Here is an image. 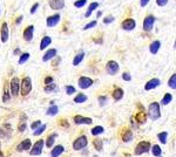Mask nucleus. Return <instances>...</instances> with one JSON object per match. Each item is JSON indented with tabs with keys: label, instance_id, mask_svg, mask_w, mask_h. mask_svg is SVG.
<instances>
[{
	"label": "nucleus",
	"instance_id": "nucleus-1",
	"mask_svg": "<svg viewBox=\"0 0 176 157\" xmlns=\"http://www.w3.org/2000/svg\"><path fill=\"white\" fill-rule=\"evenodd\" d=\"M148 116L150 120L156 121L161 117V107L159 102H153L148 107Z\"/></svg>",
	"mask_w": 176,
	"mask_h": 157
},
{
	"label": "nucleus",
	"instance_id": "nucleus-2",
	"mask_svg": "<svg viewBox=\"0 0 176 157\" xmlns=\"http://www.w3.org/2000/svg\"><path fill=\"white\" fill-rule=\"evenodd\" d=\"M20 90H21V95L22 96H26V95H28V94L31 93V90H32V80H31V77L26 76V77L22 79Z\"/></svg>",
	"mask_w": 176,
	"mask_h": 157
},
{
	"label": "nucleus",
	"instance_id": "nucleus-3",
	"mask_svg": "<svg viewBox=\"0 0 176 157\" xmlns=\"http://www.w3.org/2000/svg\"><path fill=\"white\" fill-rule=\"evenodd\" d=\"M150 150V143L149 142H147V141H142L140 142L136 148H135V155L140 156L142 154H146V152H148Z\"/></svg>",
	"mask_w": 176,
	"mask_h": 157
},
{
	"label": "nucleus",
	"instance_id": "nucleus-4",
	"mask_svg": "<svg viewBox=\"0 0 176 157\" xmlns=\"http://www.w3.org/2000/svg\"><path fill=\"white\" fill-rule=\"evenodd\" d=\"M120 71V67H119V64L116 61H108L107 62V66H106V72L109 74V75H116Z\"/></svg>",
	"mask_w": 176,
	"mask_h": 157
},
{
	"label": "nucleus",
	"instance_id": "nucleus-5",
	"mask_svg": "<svg viewBox=\"0 0 176 157\" xmlns=\"http://www.w3.org/2000/svg\"><path fill=\"white\" fill-rule=\"evenodd\" d=\"M87 144H88L87 137H86V136H80V137H78V138L74 141V143H73V149H74V150H82V149H85V148L87 147Z\"/></svg>",
	"mask_w": 176,
	"mask_h": 157
},
{
	"label": "nucleus",
	"instance_id": "nucleus-6",
	"mask_svg": "<svg viewBox=\"0 0 176 157\" xmlns=\"http://www.w3.org/2000/svg\"><path fill=\"white\" fill-rule=\"evenodd\" d=\"M45 145V141L44 140H39L35 142V144H33L31 151H29V155H32V156H38L42 152V148Z\"/></svg>",
	"mask_w": 176,
	"mask_h": 157
},
{
	"label": "nucleus",
	"instance_id": "nucleus-7",
	"mask_svg": "<svg viewBox=\"0 0 176 157\" xmlns=\"http://www.w3.org/2000/svg\"><path fill=\"white\" fill-rule=\"evenodd\" d=\"M10 89H11V94L13 96H18L19 91H20V81L18 77H13L10 82Z\"/></svg>",
	"mask_w": 176,
	"mask_h": 157
},
{
	"label": "nucleus",
	"instance_id": "nucleus-8",
	"mask_svg": "<svg viewBox=\"0 0 176 157\" xmlns=\"http://www.w3.org/2000/svg\"><path fill=\"white\" fill-rule=\"evenodd\" d=\"M155 24V18L153 15H147L143 20V29L146 32H150Z\"/></svg>",
	"mask_w": 176,
	"mask_h": 157
},
{
	"label": "nucleus",
	"instance_id": "nucleus-9",
	"mask_svg": "<svg viewBox=\"0 0 176 157\" xmlns=\"http://www.w3.org/2000/svg\"><path fill=\"white\" fill-rule=\"evenodd\" d=\"M33 34H34V26L33 25H29L24 30V39L27 42H31L33 40Z\"/></svg>",
	"mask_w": 176,
	"mask_h": 157
},
{
	"label": "nucleus",
	"instance_id": "nucleus-10",
	"mask_svg": "<svg viewBox=\"0 0 176 157\" xmlns=\"http://www.w3.org/2000/svg\"><path fill=\"white\" fill-rule=\"evenodd\" d=\"M49 7L54 11H60L65 7V0H49Z\"/></svg>",
	"mask_w": 176,
	"mask_h": 157
},
{
	"label": "nucleus",
	"instance_id": "nucleus-11",
	"mask_svg": "<svg viewBox=\"0 0 176 157\" xmlns=\"http://www.w3.org/2000/svg\"><path fill=\"white\" fill-rule=\"evenodd\" d=\"M121 27H122L125 30H127V32H130V30H133V29L136 27V21H135L134 19H126V20L122 21Z\"/></svg>",
	"mask_w": 176,
	"mask_h": 157
},
{
	"label": "nucleus",
	"instance_id": "nucleus-12",
	"mask_svg": "<svg viewBox=\"0 0 176 157\" xmlns=\"http://www.w3.org/2000/svg\"><path fill=\"white\" fill-rule=\"evenodd\" d=\"M93 84V80L91 77H87V76H81L79 79V87L81 89H87L89 88Z\"/></svg>",
	"mask_w": 176,
	"mask_h": 157
},
{
	"label": "nucleus",
	"instance_id": "nucleus-13",
	"mask_svg": "<svg viewBox=\"0 0 176 157\" xmlns=\"http://www.w3.org/2000/svg\"><path fill=\"white\" fill-rule=\"evenodd\" d=\"M47 27H55L58 24H59V21H60V14L59 13H56V14H54V15H51V17H48L47 18Z\"/></svg>",
	"mask_w": 176,
	"mask_h": 157
},
{
	"label": "nucleus",
	"instance_id": "nucleus-14",
	"mask_svg": "<svg viewBox=\"0 0 176 157\" xmlns=\"http://www.w3.org/2000/svg\"><path fill=\"white\" fill-rule=\"evenodd\" d=\"M0 35H1V41L3 42H7L8 37H10V29L6 22H4L1 25V32H0Z\"/></svg>",
	"mask_w": 176,
	"mask_h": 157
},
{
	"label": "nucleus",
	"instance_id": "nucleus-15",
	"mask_svg": "<svg viewBox=\"0 0 176 157\" xmlns=\"http://www.w3.org/2000/svg\"><path fill=\"white\" fill-rule=\"evenodd\" d=\"M74 122H75V124H78V125H81V124H92L93 120L89 118V117H83V116H81V115H76V116L74 117Z\"/></svg>",
	"mask_w": 176,
	"mask_h": 157
},
{
	"label": "nucleus",
	"instance_id": "nucleus-16",
	"mask_svg": "<svg viewBox=\"0 0 176 157\" xmlns=\"http://www.w3.org/2000/svg\"><path fill=\"white\" fill-rule=\"evenodd\" d=\"M161 84V81L159 80V79H152V80H149L148 82L146 83V86H144V90H152V89H155L156 87H159Z\"/></svg>",
	"mask_w": 176,
	"mask_h": 157
},
{
	"label": "nucleus",
	"instance_id": "nucleus-17",
	"mask_svg": "<svg viewBox=\"0 0 176 157\" xmlns=\"http://www.w3.org/2000/svg\"><path fill=\"white\" fill-rule=\"evenodd\" d=\"M31 145H32V142L29 138H26L24 141H21V143L17 147V150L18 151H25V150H29L31 149Z\"/></svg>",
	"mask_w": 176,
	"mask_h": 157
},
{
	"label": "nucleus",
	"instance_id": "nucleus-18",
	"mask_svg": "<svg viewBox=\"0 0 176 157\" xmlns=\"http://www.w3.org/2000/svg\"><path fill=\"white\" fill-rule=\"evenodd\" d=\"M64 150H65V148L62 145H55L51 151V157H59L64 152Z\"/></svg>",
	"mask_w": 176,
	"mask_h": 157
},
{
	"label": "nucleus",
	"instance_id": "nucleus-19",
	"mask_svg": "<svg viewBox=\"0 0 176 157\" xmlns=\"http://www.w3.org/2000/svg\"><path fill=\"white\" fill-rule=\"evenodd\" d=\"M55 55H56V49H55V48H52V49H49V50H47V52L45 53V55L42 56V61H44V62H47V61L52 60Z\"/></svg>",
	"mask_w": 176,
	"mask_h": 157
},
{
	"label": "nucleus",
	"instance_id": "nucleus-20",
	"mask_svg": "<svg viewBox=\"0 0 176 157\" xmlns=\"http://www.w3.org/2000/svg\"><path fill=\"white\" fill-rule=\"evenodd\" d=\"M123 89L122 88H115L114 89V91H113V98H114V100L115 101H120L122 98H123Z\"/></svg>",
	"mask_w": 176,
	"mask_h": 157
},
{
	"label": "nucleus",
	"instance_id": "nucleus-21",
	"mask_svg": "<svg viewBox=\"0 0 176 157\" xmlns=\"http://www.w3.org/2000/svg\"><path fill=\"white\" fill-rule=\"evenodd\" d=\"M160 47H161V41L155 40V41H153V42L150 44V46H149V50H150V53H152V54H156V53L159 52Z\"/></svg>",
	"mask_w": 176,
	"mask_h": 157
},
{
	"label": "nucleus",
	"instance_id": "nucleus-22",
	"mask_svg": "<svg viewBox=\"0 0 176 157\" xmlns=\"http://www.w3.org/2000/svg\"><path fill=\"white\" fill-rule=\"evenodd\" d=\"M51 44H52L51 37H44V38L41 39V41H40V49H41V50L46 49Z\"/></svg>",
	"mask_w": 176,
	"mask_h": 157
},
{
	"label": "nucleus",
	"instance_id": "nucleus-23",
	"mask_svg": "<svg viewBox=\"0 0 176 157\" xmlns=\"http://www.w3.org/2000/svg\"><path fill=\"white\" fill-rule=\"evenodd\" d=\"M87 95H85V94H82V93H79L78 95L74 98V102L75 103H83V102H86L87 101Z\"/></svg>",
	"mask_w": 176,
	"mask_h": 157
},
{
	"label": "nucleus",
	"instance_id": "nucleus-24",
	"mask_svg": "<svg viewBox=\"0 0 176 157\" xmlns=\"http://www.w3.org/2000/svg\"><path fill=\"white\" fill-rule=\"evenodd\" d=\"M171 101H173V95H171V94H169V93H167V94H164V96H163L162 100H161V104H162V106H167V104H169Z\"/></svg>",
	"mask_w": 176,
	"mask_h": 157
},
{
	"label": "nucleus",
	"instance_id": "nucleus-25",
	"mask_svg": "<svg viewBox=\"0 0 176 157\" xmlns=\"http://www.w3.org/2000/svg\"><path fill=\"white\" fill-rule=\"evenodd\" d=\"M98 7H99V4H98V3H92V4L89 5V7H88V11L85 13V17H86V18H89L91 14H92V12H93L94 10H96Z\"/></svg>",
	"mask_w": 176,
	"mask_h": 157
},
{
	"label": "nucleus",
	"instance_id": "nucleus-26",
	"mask_svg": "<svg viewBox=\"0 0 176 157\" xmlns=\"http://www.w3.org/2000/svg\"><path fill=\"white\" fill-rule=\"evenodd\" d=\"M56 134H52V135H49L48 136V138H47V141H46V147L47 148H52L53 145H54V141H55V138H56Z\"/></svg>",
	"mask_w": 176,
	"mask_h": 157
},
{
	"label": "nucleus",
	"instance_id": "nucleus-27",
	"mask_svg": "<svg viewBox=\"0 0 176 157\" xmlns=\"http://www.w3.org/2000/svg\"><path fill=\"white\" fill-rule=\"evenodd\" d=\"M83 57H85V53H83V52H80V53L74 57V60H73V65H74V66L80 65L81 61L83 60Z\"/></svg>",
	"mask_w": 176,
	"mask_h": 157
},
{
	"label": "nucleus",
	"instance_id": "nucleus-28",
	"mask_svg": "<svg viewBox=\"0 0 176 157\" xmlns=\"http://www.w3.org/2000/svg\"><path fill=\"white\" fill-rule=\"evenodd\" d=\"M58 113H59V107H58V106H52V107H49V108L47 109V111H46V114L49 115V116H55Z\"/></svg>",
	"mask_w": 176,
	"mask_h": 157
},
{
	"label": "nucleus",
	"instance_id": "nucleus-29",
	"mask_svg": "<svg viewBox=\"0 0 176 157\" xmlns=\"http://www.w3.org/2000/svg\"><path fill=\"white\" fill-rule=\"evenodd\" d=\"M132 140H133V134H132L130 130H127V131L123 134V136H122V141H123L125 143H129Z\"/></svg>",
	"mask_w": 176,
	"mask_h": 157
},
{
	"label": "nucleus",
	"instance_id": "nucleus-30",
	"mask_svg": "<svg viewBox=\"0 0 176 157\" xmlns=\"http://www.w3.org/2000/svg\"><path fill=\"white\" fill-rule=\"evenodd\" d=\"M152 154H153L154 156H156V157L161 156V154H162V150H161L160 145H157V144L153 145V148H152Z\"/></svg>",
	"mask_w": 176,
	"mask_h": 157
},
{
	"label": "nucleus",
	"instance_id": "nucleus-31",
	"mask_svg": "<svg viewBox=\"0 0 176 157\" xmlns=\"http://www.w3.org/2000/svg\"><path fill=\"white\" fill-rule=\"evenodd\" d=\"M105 131V129L102 128V127H100V125H96V127H94L93 129H92V135H94V136H98V135H100V134H102Z\"/></svg>",
	"mask_w": 176,
	"mask_h": 157
},
{
	"label": "nucleus",
	"instance_id": "nucleus-32",
	"mask_svg": "<svg viewBox=\"0 0 176 157\" xmlns=\"http://www.w3.org/2000/svg\"><path fill=\"white\" fill-rule=\"evenodd\" d=\"M168 86L173 89H176V74H173L168 81Z\"/></svg>",
	"mask_w": 176,
	"mask_h": 157
},
{
	"label": "nucleus",
	"instance_id": "nucleus-33",
	"mask_svg": "<svg viewBox=\"0 0 176 157\" xmlns=\"http://www.w3.org/2000/svg\"><path fill=\"white\" fill-rule=\"evenodd\" d=\"M136 120H137V122H139L140 124L146 123V121H147V115H146L144 113H139V114L136 115Z\"/></svg>",
	"mask_w": 176,
	"mask_h": 157
},
{
	"label": "nucleus",
	"instance_id": "nucleus-34",
	"mask_svg": "<svg viewBox=\"0 0 176 157\" xmlns=\"http://www.w3.org/2000/svg\"><path fill=\"white\" fill-rule=\"evenodd\" d=\"M167 136H168V133H167V131H163V133H160V134L157 135V138L160 140V142H161L162 144H166V143H167Z\"/></svg>",
	"mask_w": 176,
	"mask_h": 157
},
{
	"label": "nucleus",
	"instance_id": "nucleus-35",
	"mask_svg": "<svg viewBox=\"0 0 176 157\" xmlns=\"http://www.w3.org/2000/svg\"><path fill=\"white\" fill-rule=\"evenodd\" d=\"M45 130H46V124H41L39 128H37V129L34 130V136H39V135H41Z\"/></svg>",
	"mask_w": 176,
	"mask_h": 157
},
{
	"label": "nucleus",
	"instance_id": "nucleus-36",
	"mask_svg": "<svg viewBox=\"0 0 176 157\" xmlns=\"http://www.w3.org/2000/svg\"><path fill=\"white\" fill-rule=\"evenodd\" d=\"M28 59H29V54H28V53H24V54H21L20 60L18 61V64H19V65H24Z\"/></svg>",
	"mask_w": 176,
	"mask_h": 157
},
{
	"label": "nucleus",
	"instance_id": "nucleus-37",
	"mask_svg": "<svg viewBox=\"0 0 176 157\" xmlns=\"http://www.w3.org/2000/svg\"><path fill=\"white\" fill-rule=\"evenodd\" d=\"M94 147H95V149H96L98 151H101V150H102V141H101L100 138H96V140L94 141Z\"/></svg>",
	"mask_w": 176,
	"mask_h": 157
},
{
	"label": "nucleus",
	"instance_id": "nucleus-38",
	"mask_svg": "<svg viewBox=\"0 0 176 157\" xmlns=\"http://www.w3.org/2000/svg\"><path fill=\"white\" fill-rule=\"evenodd\" d=\"M86 4H87V0H78V1L74 3V6H75L76 8H81V7H83Z\"/></svg>",
	"mask_w": 176,
	"mask_h": 157
},
{
	"label": "nucleus",
	"instance_id": "nucleus-39",
	"mask_svg": "<svg viewBox=\"0 0 176 157\" xmlns=\"http://www.w3.org/2000/svg\"><path fill=\"white\" fill-rule=\"evenodd\" d=\"M75 91H76V89L73 86H67L66 87V94H67V95H73Z\"/></svg>",
	"mask_w": 176,
	"mask_h": 157
},
{
	"label": "nucleus",
	"instance_id": "nucleus-40",
	"mask_svg": "<svg viewBox=\"0 0 176 157\" xmlns=\"http://www.w3.org/2000/svg\"><path fill=\"white\" fill-rule=\"evenodd\" d=\"M55 84L54 83H49V84H47L46 86V88H45V91L46 93H52V91H54L55 90Z\"/></svg>",
	"mask_w": 176,
	"mask_h": 157
},
{
	"label": "nucleus",
	"instance_id": "nucleus-41",
	"mask_svg": "<svg viewBox=\"0 0 176 157\" xmlns=\"http://www.w3.org/2000/svg\"><path fill=\"white\" fill-rule=\"evenodd\" d=\"M96 20H94V21H91V22H88L87 25H85L83 26V29L86 30V29H89V28H93V27H95L96 26Z\"/></svg>",
	"mask_w": 176,
	"mask_h": 157
},
{
	"label": "nucleus",
	"instance_id": "nucleus-42",
	"mask_svg": "<svg viewBox=\"0 0 176 157\" xmlns=\"http://www.w3.org/2000/svg\"><path fill=\"white\" fill-rule=\"evenodd\" d=\"M42 123H41V121H35V122H33L32 124H31V128L33 129V130H35L37 128H39L40 125H41Z\"/></svg>",
	"mask_w": 176,
	"mask_h": 157
},
{
	"label": "nucleus",
	"instance_id": "nucleus-43",
	"mask_svg": "<svg viewBox=\"0 0 176 157\" xmlns=\"http://www.w3.org/2000/svg\"><path fill=\"white\" fill-rule=\"evenodd\" d=\"M113 21H114V17H113V15H107V17L103 19V22L107 24V25L110 24V22H113Z\"/></svg>",
	"mask_w": 176,
	"mask_h": 157
},
{
	"label": "nucleus",
	"instance_id": "nucleus-44",
	"mask_svg": "<svg viewBox=\"0 0 176 157\" xmlns=\"http://www.w3.org/2000/svg\"><path fill=\"white\" fill-rule=\"evenodd\" d=\"M107 102V96H99V103H100V106L101 107H103L105 106V103Z\"/></svg>",
	"mask_w": 176,
	"mask_h": 157
},
{
	"label": "nucleus",
	"instance_id": "nucleus-45",
	"mask_svg": "<svg viewBox=\"0 0 176 157\" xmlns=\"http://www.w3.org/2000/svg\"><path fill=\"white\" fill-rule=\"evenodd\" d=\"M156 4H157V6L162 7V6H166L168 4V0H156Z\"/></svg>",
	"mask_w": 176,
	"mask_h": 157
},
{
	"label": "nucleus",
	"instance_id": "nucleus-46",
	"mask_svg": "<svg viewBox=\"0 0 176 157\" xmlns=\"http://www.w3.org/2000/svg\"><path fill=\"white\" fill-rule=\"evenodd\" d=\"M8 100H10V94H8V90H7V88H5V94H4L3 101H4V102H7Z\"/></svg>",
	"mask_w": 176,
	"mask_h": 157
},
{
	"label": "nucleus",
	"instance_id": "nucleus-47",
	"mask_svg": "<svg viewBox=\"0 0 176 157\" xmlns=\"http://www.w3.org/2000/svg\"><path fill=\"white\" fill-rule=\"evenodd\" d=\"M39 6H40V4H38V3H35L33 6H32V8H31V14H34L35 12H37V10L39 8Z\"/></svg>",
	"mask_w": 176,
	"mask_h": 157
},
{
	"label": "nucleus",
	"instance_id": "nucleus-48",
	"mask_svg": "<svg viewBox=\"0 0 176 157\" xmlns=\"http://www.w3.org/2000/svg\"><path fill=\"white\" fill-rule=\"evenodd\" d=\"M122 79H123L125 81H130V80H132V75H130L129 73H123V74H122Z\"/></svg>",
	"mask_w": 176,
	"mask_h": 157
},
{
	"label": "nucleus",
	"instance_id": "nucleus-49",
	"mask_svg": "<svg viewBox=\"0 0 176 157\" xmlns=\"http://www.w3.org/2000/svg\"><path fill=\"white\" fill-rule=\"evenodd\" d=\"M45 83H46V84L53 83V77H52V76H47V77L45 79Z\"/></svg>",
	"mask_w": 176,
	"mask_h": 157
},
{
	"label": "nucleus",
	"instance_id": "nucleus-50",
	"mask_svg": "<svg viewBox=\"0 0 176 157\" xmlns=\"http://www.w3.org/2000/svg\"><path fill=\"white\" fill-rule=\"evenodd\" d=\"M148 3H149V0H141L140 5H141V7H144V6L148 5Z\"/></svg>",
	"mask_w": 176,
	"mask_h": 157
},
{
	"label": "nucleus",
	"instance_id": "nucleus-51",
	"mask_svg": "<svg viewBox=\"0 0 176 157\" xmlns=\"http://www.w3.org/2000/svg\"><path fill=\"white\" fill-rule=\"evenodd\" d=\"M25 129H26V124L25 123H22V124L19 125V131H25Z\"/></svg>",
	"mask_w": 176,
	"mask_h": 157
},
{
	"label": "nucleus",
	"instance_id": "nucleus-52",
	"mask_svg": "<svg viewBox=\"0 0 176 157\" xmlns=\"http://www.w3.org/2000/svg\"><path fill=\"white\" fill-rule=\"evenodd\" d=\"M22 19H24V17H22V15L18 17V18H17V20H15V24H17V25H20V22L22 21Z\"/></svg>",
	"mask_w": 176,
	"mask_h": 157
},
{
	"label": "nucleus",
	"instance_id": "nucleus-53",
	"mask_svg": "<svg viewBox=\"0 0 176 157\" xmlns=\"http://www.w3.org/2000/svg\"><path fill=\"white\" fill-rule=\"evenodd\" d=\"M0 157H4V154H3L1 151H0Z\"/></svg>",
	"mask_w": 176,
	"mask_h": 157
},
{
	"label": "nucleus",
	"instance_id": "nucleus-54",
	"mask_svg": "<svg viewBox=\"0 0 176 157\" xmlns=\"http://www.w3.org/2000/svg\"><path fill=\"white\" fill-rule=\"evenodd\" d=\"M159 157H162V156H159Z\"/></svg>",
	"mask_w": 176,
	"mask_h": 157
}]
</instances>
